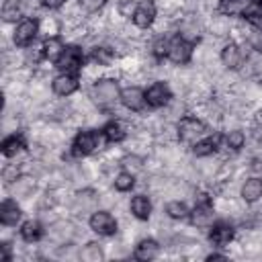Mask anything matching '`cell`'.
Wrapping results in <instances>:
<instances>
[{
    "label": "cell",
    "instance_id": "1",
    "mask_svg": "<svg viewBox=\"0 0 262 262\" xmlns=\"http://www.w3.org/2000/svg\"><path fill=\"white\" fill-rule=\"evenodd\" d=\"M121 86H119V80L117 78H108V76H100L98 80L92 82L90 90H88V96L92 98V102L98 106V108H113L119 98H121Z\"/></svg>",
    "mask_w": 262,
    "mask_h": 262
},
{
    "label": "cell",
    "instance_id": "2",
    "mask_svg": "<svg viewBox=\"0 0 262 262\" xmlns=\"http://www.w3.org/2000/svg\"><path fill=\"white\" fill-rule=\"evenodd\" d=\"M100 137L102 133H98L96 129L92 127H82L78 129V133L74 135L72 139V154L76 158H86V156H92L98 147H100Z\"/></svg>",
    "mask_w": 262,
    "mask_h": 262
},
{
    "label": "cell",
    "instance_id": "3",
    "mask_svg": "<svg viewBox=\"0 0 262 262\" xmlns=\"http://www.w3.org/2000/svg\"><path fill=\"white\" fill-rule=\"evenodd\" d=\"M96 209H100V194L90 186L78 188L70 199V211L76 215H92Z\"/></svg>",
    "mask_w": 262,
    "mask_h": 262
},
{
    "label": "cell",
    "instance_id": "4",
    "mask_svg": "<svg viewBox=\"0 0 262 262\" xmlns=\"http://www.w3.org/2000/svg\"><path fill=\"white\" fill-rule=\"evenodd\" d=\"M88 227L98 237H111V235H115L119 231V221H117V217L108 209L102 207V209H96L88 217Z\"/></svg>",
    "mask_w": 262,
    "mask_h": 262
},
{
    "label": "cell",
    "instance_id": "5",
    "mask_svg": "<svg viewBox=\"0 0 262 262\" xmlns=\"http://www.w3.org/2000/svg\"><path fill=\"white\" fill-rule=\"evenodd\" d=\"M176 131H178V141L194 143L196 139L207 135V123L199 117H182L176 123Z\"/></svg>",
    "mask_w": 262,
    "mask_h": 262
},
{
    "label": "cell",
    "instance_id": "6",
    "mask_svg": "<svg viewBox=\"0 0 262 262\" xmlns=\"http://www.w3.org/2000/svg\"><path fill=\"white\" fill-rule=\"evenodd\" d=\"M45 235H47V242H51L53 246H61V244H68V242H74L76 235H78V227L70 221V219H57L53 223L47 225L45 229Z\"/></svg>",
    "mask_w": 262,
    "mask_h": 262
},
{
    "label": "cell",
    "instance_id": "7",
    "mask_svg": "<svg viewBox=\"0 0 262 262\" xmlns=\"http://www.w3.org/2000/svg\"><path fill=\"white\" fill-rule=\"evenodd\" d=\"M41 29H39V20L37 18H20L16 25H14V31H12V43L14 47H27L31 43H35V39L39 37Z\"/></svg>",
    "mask_w": 262,
    "mask_h": 262
},
{
    "label": "cell",
    "instance_id": "8",
    "mask_svg": "<svg viewBox=\"0 0 262 262\" xmlns=\"http://www.w3.org/2000/svg\"><path fill=\"white\" fill-rule=\"evenodd\" d=\"M192 53H194V43L182 39L180 35L170 37V45H168V53H166V59L170 63H174V66H186L192 59Z\"/></svg>",
    "mask_w": 262,
    "mask_h": 262
},
{
    "label": "cell",
    "instance_id": "9",
    "mask_svg": "<svg viewBox=\"0 0 262 262\" xmlns=\"http://www.w3.org/2000/svg\"><path fill=\"white\" fill-rule=\"evenodd\" d=\"M174 98V90L166 80H154L145 88V100L149 108H164Z\"/></svg>",
    "mask_w": 262,
    "mask_h": 262
},
{
    "label": "cell",
    "instance_id": "10",
    "mask_svg": "<svg viewBox=\"0 0 262 262\" xmlns=\"http://www.w3.org/2000/svg\"><path fill=\"white\" fill-rule=\"evenodd\" d=\"M55 68L59 72H70V74H76V72H82L84 68V51L78 43H72V45H66L61 57L57 59Z\"/></svg>",
    "mask_w": 262,
    "mask_h": 262
},
{
    "label": "cell",
    "instance_id": "11",
    "mask_svg": "<svg viewBox=\"0 0 262 262\" xmlns=\"http://www.w3.org/2000/svg\"><path fill=\"white\" fill-rule=\"evenodd\" d=\"M244 59H246V53L242 51V45L235 41L225 43L219 51V63L223 66L225 72H239Z\"/></svg>",
    "mask_w": 262,
    "mask_h": 262
},
{
    "label": "cell",
    "instance_id": "12",
    "mask_svg": "<svg viewBox=\"0 0 262 262\" xmlns=\"http://www.w3.org/2000/svg\"><path fill=\"white\" fill-rule=\"evenodd\" d=\"M235 239V227L227 219H217L209 227V242L213 248H227Z\"/></svg>",
    "mask_w": 262,
    "mask_h": 262
},
{
    "label": "cell",
    "instance_id": "13",
    "mask_svg": "<svg viewBox=\"0 0 262 262\" xmlns=\"http://www.w3.org/2000/svg\"><path fill=\"white\" fill-rule=\"evenodd\" d=\"M158 20V6L154 0H139L137 4V10L135 14L131 16V23L135 29L139 31H145V29H151Z\"/></svg>",
    "mask_w": 262,
    "mask_h": 262
},
{
    "label": "cell",
    "instance_id": "14",
    "mask_svg": "<svg viewBox=\"0 0 262 262\" xmlns=\"http://www.w3.org/2000/svg\"><path fill=\"white\" fill-rule=\"evenodd\" d=\"M78 88H80V78L76 74L59 72L57 76L51 78V94H55L59 98H68V96L76 94Z\"/></svg>",
    "mask_w": 262,
    "mask_h": 262
},
{
    "label": "cell",
    "instance_id": "15",
    "mask_svg": "<svg viewBox=\"0 0 262 262\" xmlns=\"http://www.w3.org/2000/svg\"><path fill=\"white\" fill-rule=\"evenodd\" d=\"M119 102L123 104V108H127L129 113H141L145 106H147V100H145V90L137 84H131V86H125L121 90V98Z\"/></svg>",
    "mask_w": 262,
    "mask_h": 262
},
{
    "label": "cell",
    "instance_id": "16",
    "mask_svg": "<svg viewBox=\"0 0 262 262\" xmlns=\"http://www.w3.org/2000/svg\"><path fill=\"white\" fill-rule=\"evenodd\" d=\"M100 133H102V139L104 141H108V143H121V141H125L127 137H129V125H127V121H123V119H108L104 125H102V129H100Z\"/></svg>",
    "mask_w": 262,
    "mask_h": 262
},
{
    "label": "cell",
    "instance_id": "17",
    "mask_svg": "<svg viewBox=\"0 0 262 262\" xmlns=\"http://www.w3.org/2000/svg\"><path fill=\"white\" fill-rule=\"evenodd\" d=\"M6 188H8V192H10L12 199H29L33 194V190L37 188V176L31 174V172H23Z\"/></svg>",
    "mask_w": 262,
    "mask_h": 262
},
{
    "label": "cell",
    "instance_id": "18",
    "mask_svg": "<svg viewBox=\"0 0 262 262\" xmlns=\"http://www.w3.org/2000/svg\"><path fill=\"white\" fill-rule=\"evenodd\" d=\"M192 227L196 229H207L217 221V211L213 207V203H205V205H194L190 215H188Z\"/></svg>",
    "mask_w": 262,
    "mask_h": 262
},
{
    "label": "cell",
    "instance_id": "19",
    "mask_svg": "<svg viewBox=\"0 0 262 262\" xmlns=\"http://www.w3.org/2000/svg\"><path fill=\"white\" fill-rule=\"evenodd\" d=\"M205 31H207L211 37H215V39H223V37L231 35V31H233L231 16H227V14H223V12L213 14V16L205 23Z\"/></svg>",
    "mask_w": 262,
    "mask_h": 262
},
{
    "label": "cell",
    "instance_id": "20",
    "mask_svg": "<svg viewBox=\"0 0 262 262\" xmlns=\"http://www.w3.org/2000/svg\"><path fill=\"white\" fill-rule=\"evenodd\" d=\"M23 219V209L16 203V199H6L0 205V223L4 227H16Z\"/></svg>",
    "mask_w": 262,
    "mask_h": 262
},
{
    "label": "cell",
    "instance_id": "21",
    "mask_svg": "<svg viewBox=\"0 0 262 262\" xmlns=\"http://www.w3.org/2000/svg\"><path fill=\"white\" fill-rule=\"evenodd\" d=\"M160 250H162V246H160L158 239H154V237H141L135 244V248H133V258H137L141 262H149V260H156L160 256Z\"/></svg>",
    "mask_w": 262,
    "mask_h": 262
},
{
    "label": "cell",
    "instance_id": "22",
    "mask_svg": "<svg viewBox=\"0 0 262 262\" xmlns=\"http://www.w3.org/2000/svg\"><path fill=\"white\" fill-rule=\"evenodd\" d=\"M151 199L143 192H137L135 196L129 199V213L131 217H135L137 221H147L151 217Z\"/></svg>",
    "mask_w": 262,
    "mask_h": 262
},
{
    "label": "cell",
    "instance_id": "23",
    "mask_svg": "<svg viewBox=\"0 0 262 262\" xmlns=\"http://www.w3.org/2000/svg\"><path fill=\"white\" fill-rule=\"evenodd\" d=\"M239 199L246 205H254L262 199V178L250 176L239 184Z\"/></svg>",
    "mask_w": 262,
    "mask_h": 262
},
{
    "label": "cell",
    "instance_id": "24",
    "mask_svg": "<svg viewBox=\"0 0 262 262\" xmlns=\"http://www.w3.org/2000/svg\"><path fill=\"white\" fill-rule=\"evenodd\" d=\"M219 141H221V135H219V133L201 137V139H196L194 143H190V151H192V156H196V158L215 156L217 149H219Z\"/></svg>",
    "mask_w": 262,
    "mask_h": 262
},
{
    "label": "cell",
    "instance_id": "25",
    "mask_svg": "<svg viewBox=\"0 0 262 262\" xmlns=\"http://www.w3.org/2000/svg\"><path fill=\"white\" fill-rule=\"evenodd\" d=\"M41 49H43L45 61L57 63V59L61 57V53H63V49H66V43H63L61 35H51V37H45V39H43Z\"/></svg>",
    "mask_w": 262,
    "mask_h": 262
},
{
    "label": "cell",
    "instance_id": "26",
    "mask_svg": "<svg viewBox=\"0 0 262 262\" xmlns=\"http://www.w3.org/2000/svg\"><path fill=\"white\" fill-rule=\"evenodd\" d=\"M115 57H117V51L111 45H106V43L90 47V61L100 66V68H111L115 63Z\"/></svg>",
    "mask_w": 262,
    "mask_h": 262
},
{
    "label": "cell",
    "instance_id": "27",
    "mask_svg": "<svg viewBox=\"0 0 262 262\" xmlns=\"http://www.w3.org/2000/svg\"><path fill=\"white\" fill-rule=\"evenodd\" d=\"M20 239L27 242V244H35L39 242L43 235H45V227H43V221L41 219H27L20 223Z\"/></svg>",
    "mask_w": 262,
    "mask_h": 262
},
{
    "label": "cell",
    "instance_id": "28",
    "mask_svg": "<svg viewBox=\"0 0 262 262\" xmlns=\"http://www.w3.org/2000/svg\"><path fill=\"white\" fill-rule=\"evenodd\" d=\"M25 149H27V141H25V137L18 131L6 135L4 141H2V154H4V158H16Z\"/></svg>",
    "mask_w": 262,
    "mask_h": 262
},
{
    "label": "cell",
    "instance_id": "29",
    "mask_svg": "<svg viewBox=\"0 0 262 262\" xmlns=\"http://www.w3.org/2000/svg\"><path fill=\"white\" fill-rule=\"evenodd\" d=\"M164 211H166L164 215L168 219H174V221H182V219H186L190 215L188 205L184 201H180V199H168L166 205H164Z\"/></svg>",
    "mask_w": 262,
    "mask_h": 262
},
{
    "label": "cell",
    "instance_id": "30",
    "mask_svg": "<svg viewBox=\"0 0 262 262\" xmlns=\"http://www.w3.org/2000/svg\"><path fill=\"white\" fill-rule=\"evenodd\" d=\"M246 141H248V137H246V133H244L239 127L229 129V131H225V135H223V143H225V147H227L229 151H239V149H244V147H246Z\"/></svg>",
    "mask_w": 262,
    "mask_h": 262
},
{
    "label": "cell",
    "instance_id": "31",
    "mask_svg": "<svg viewBox=\"0 0 262 262\" xmlns=\"http://www.w3.org/2000/svg\"><path fill=\"white\" fill-rule=\"evenodd\" d=\"M135 184H137L135 174H131V172H127V170H121V172H117V174L113 176V188H115L119 194H125V192L133 190Z\"/></svg>",
    "mask_w": 262,
    "mask_h": 262
},
{
    "label": "cell",
    "instance_id": "32",
    "mask_svg": "<svg viewBox=\"0 0 262 262\" xmlns=\"http://www.w3.org/2000/svg\"><path fill=\"white\" fill-rule=\"evenodd\" d=\"M104 248L100 242H86L82 248H80V260L84 262H100L104 258Z\"/></svg>",
    "mask_w": 262,
    "mask_h": 262
},
{
    "label": "cell",
    "instance_id": "33",
    "mask_svg": "<svg viewBox=\"0 0 262 262\" xmlns=\"http://www.w3.org/2000/svg\"><path fill=\"white\" fill-rule=\"evenodd\" d=\"M121 168L123 170H127V172H131V174H139V172H143L145 170V158L143 156H139V154H133V151H129V154H125L121 160Z\"/></svg>",
    "mask_w": 262,
    "mask_h": 262
},
{
    "label": "cell",
    "instance_id": "34",
    "mask_svg": "<svg viewBox=\"0 0 262 262\" xmlns=\"http://www.w3.org/2000/svg\"><path fill=\"white\" fill-rule=\"evenodd\" d=\"M250 0H219V12L227 16H244Z\"/></svg>",
    "mask_w": 262,
    "mask_h": 262
},
{
    "label": "cell",
    "instance_id": "35",
    "mask_svg": "<svg viewBox=\"0 0 262 262\" xmlns=\"http://www.w3.org/2000/svg\"><path fill=\"white\" fill-rule=\"evenodd\" d=\"M23 16V8H20V0H4L2 4V20L4 23H18Z\"/></svg>",
    "mask_w": 262,
    "mask_h": 262
},
{
    "label": "cell",
    "instance_id": "36",
    "mask_svg": "<svg viewBox=\"0 0 262 262\" xmlns=\"http://www.w3.org/2000/svg\"><path fill=\"white\" fill-rule=\"evenodd\" d=\"M137 4H139V0H119L115 8H117V12H119V16H121V18L129 20V18L135 14Z\"/></svg>",
    "mask_w": 262,
    "mask_h": 262
},
{
    "label": "cell",
    "instance_id": "37",
    "mask_svg": "<svg viewBox=\"0 0 262 262\" xmlns=\"http://www.w3.org/2000/svg\"><path fill=\"white\" fill-rule=\"evenodd\" d=\"M43 0H20V8H23V16L35 18L41 10H43Z\"/></svg>",
    "mask_w": 262,
    "mask_h": 262
},
{
    "label": "cell",
    "instance_id": "38",
    "mask_svg": "<svg viewBox=\"0 0 262 262\" xmlns=\"http://www.w3.org/2000/svg\"><path fill=\"white\" fill-rule=\"evenodd\" d=\"M78 4L82 6L84 14L92 16V14H98L106 6V0H78Z\"/></svg>",
    "mask_w": 262,
    "mask_h": 262
},
{
    "label": "cell",
    "instance_id": "39",
    "mask_svg": "<svg viewBox=\"0 0 262 262\" xmlns=\"http://www.w3.org/2000/svg\"><path fill=\"white\" fill-rule=\"evenodd\" d=\"M20 174H23V168H20L18 164H6L4 170H2V180H4V184L8 186V184H10L12 180H16Z\"/></svg>",
    "mask_w": 262,
    "mask_h": 262
},
{
    "label": "cell",
    "instance_id": "40",
    "mask_svg": "<svg viewBox=\"0 0 262 262\" xmlns=\"http://www.w3.org/2000/svg\"><path fill=\"white\" fill-rule=\"evenodd\" d=\"M250 168L254 172H262V147L254 151V156L250 158Z\"/></svg>",
    "mask_w": 262,
    "mask_h": 262
},
{
    "label": "cell",
    "instance_id": "41",
    "mask_svg": "<svg viewBox=\"0 0 262 262\" xmlns=\"http://www.w3.org/2000/svg\"><path fill=\"white\" fill-rule=\"evenodd\" d=\"M66 2H68V0H43L45 8H49V10H57V8H61Z\"/></svg>",
    "mask_w": 262,
    "mask_h": 262
},
{
    "label": "cell",
    "instance_id": "42",
    "mask_svg": "<svg viewBox=\"0 0 262 262\" xmlns=\"http://www.w3.org/2000/svg\"><path fill=\"white\" fill-rule=\"evenodd\" d=\"M205 258H207V260H227L229 256H227V254H217V252H211V254H207Z\"/></svg>",
    "mask_w": 262,
    "mask_h": 262
},
{
    "label": "cell",
    "instance_id": "43",
    "mask_svg": "<svg viewBox=\"0 0 262 262\" xmlns=\"http://www.w3.org/2000/svg\"><path fill=\"white\" fill-rule=\"evenodd\" d=\"M254 119H256V125H260V127H262V108H258V111H256Z\"/></svg>",
    "mask_w": 262,
    "mask_h": 262
}]
</instances>
